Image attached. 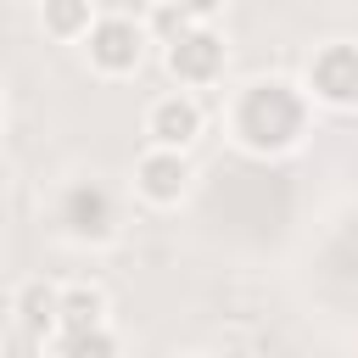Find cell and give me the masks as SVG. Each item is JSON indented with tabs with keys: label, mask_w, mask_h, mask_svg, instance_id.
Wrapping results in <instances>:
<instances>
[{
	"label": "cell",
	"mask_w": 358,
	"mask_h": 358,
	"mask_svg": "<svg viewBox=\"0 0 358 358\" xmlns=\"http://www.w3.org/2000/svg\"><path fill=\"white\" fill-rule=\"evenodd\" d=\"M56 296H62V285H45V280H22V285H11V319H17V330H22L28 341H39V347H50V336L62 330V308H56Z\"/></svg>",
	"instance_id": "obj_8"
},
{
	"label": "cell",
	"mask_w": 358,
	"mask_h": 358,
	"mask_svg": "<svg viewBox=\"0 0 358 358\" xmlns=\"http://www.w3.org/2000/svg\"><path fill=\"white\" fill-rule=\"evenodd\" d=\"M162 67L173 73L179 90H213L229 67V45L213 22H185L168 45H162Z\"/></svg>",
	"instance_id": "obj_3"
},
{
	"label": "cell",
	"mask_w": 358,
	"mask_h": 358,
	"mask_svg": "<svg viewBox=\"0 0 358 358\" xmlns=\"http://www.w3.org/2000/svg\"><path fill=\"white\" fill-rule=\"evenodd\" d=\"M56 224L73 246H106L117 241L123 229V213H117V196L95 179H73L62 196H56Z\"/></svg>",
	"instance_id": "obj_2"
},
{
	"label": "cell",
	"mask_w": 358,
	"mask_h": 358,
	"mask_svg": "<svg viewBox=\"0 0 358 358\" xmlns=\"http://www.w3.org/2000/svg\"><path fill=\"white\" fill-rule=\"evenodd\" d=\"M173 6H179V11L190 17V22H213V17H218V11L229 6V0H173Z\"/></svg>",
	"instance_id": "obj_12"
},
{
	"label": "cell",
	"mask_w": 358,
	"mask_h": 358,
	"mask_svg": "<svg viewBox=\"0 0 358 358\" xmlns=\"http://www.w3.org/2000/svg\"><path fill=\"white\" fill-rule=\"evenodd\" d=\"M95 17H101L95 0H39V28L56 45H84L90 28H95Z\"/></svg>",
	"instance_id": "obj_9"
},
{
	"label": "cell",
	"mask_w": 358,
	"mask_h": 358,
	"mask_svg": "<svg viewBox=\"0 0 358 358\" xmlns=\"http://www.w3.org/2000/svg\"><path fill=\"white\" fill-rule=\"evenodd\" d=\"M201 129H207V112H201V101H196L190 90H168V95H157V101L145 106V140H151V145H179V151H190V145L201 140Z\"/></svg>",
	"instance_id": "obj_7"
},
{
	"label": "cell",
	"mask_w": 358,
	"mask_h": 358,
	"mask_svg": "<svg viewBox=\"0 0 358 358\" xmlns=\"http://www.w3.org/2000/svg\"><path fill=\"white\" fill-rule=\"evenodd\" d=\"M224 129L246 157H263V162L291 157L313 134V95L308 84H291V78H252L229 95Z\"/></svg>",
	"instance_id": "obj_1"
},
{
	"label": "cell",
	"mask_w": 358,
	"mask_h": 358,
	"mask_svg": "<svg viewBox=\"0 0 358 358\" xmlns=\"http://www.w3.org/2000/svg\"><path fill=\"white\" fill-rule=\"evenodd\" d=\"M50 352L56 358H112L117 336H112V324H62L50 336Z\"/></svg>",
	"instance_id": "obj_10"
},
{
	"label": "cell",
	"mask_w": 358,
	"mask_h": 358,
	"mask_svg": "<svg viewBox=\"0 0 358 358\" xmlns=\"http://www.w3.org/2000/svg\"><path fill=\"white\" fill-rule=\"evenodd\" d=\"M308 95L330 112H358V45L352 39H330L308 56V73H302Z\"/></svg>",
	"instance_id": "obj_5"
},
{
	"label": "cell",
	"mask_w": 358,
	"mask_h": 358,
	"mask_svg": "<svg viewBox=\"0 0 358 358\" xmlns=\"http://www.w3.org/2000/svg\"><path fill=\"white\" fill-rule=\"evenodd\" d=\"M145 45H151L145 22H134L123 11H106V17H95V28L84 39V62L101 78H134L140 62H145Z\"/></svg>",
	"instance_id": "obj_4"
},
{
	"label": "cell",
	"mask_w": 358,
	"mask_h": 358,
	"mask_svg": "<svg viewBox=\"0 0 358 358\" xmlns=\"http://www.w3.org/2000/svg\"><path fill=\"white\" fill-rule=\"evenodd\" d=\"M56 308H62V324H106V319H112V296H106L101 285H90V280L62 285Z\"/></svg>",
	"instance_id": "obj_11"
},
{
	"label": "cell",
	"mask_w": 358,
	"mask_h": 358,
	"mask_svg": "<svg viewBox=\"0 0 358 358\" xmlns=\"http://www.w3.org/2000/svg\"><path fill=\"white\" fill-rule=\"evenodd\" d=\"M196 185V168H190V151L179 145H145L134 157V196L145 207H179Z\"/></svg>",
	"instance_id": "obj_6"
}]
</instances>
